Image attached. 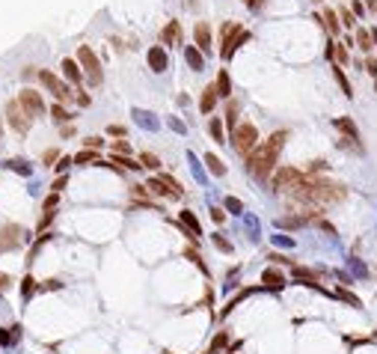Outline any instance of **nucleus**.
Instances as JSON below:
<instances>
[{"label": "nucleus", "mask_w": 377, "mask_h": 354, "mask_svg": "<svg viewBox=\"0 0 377 354\" xmlns=\"http://www.w3.org/2000/svg\"><path fill=\"white\" fill-rule=\"evenodd\" d=\"M303 170H297V167H279L274 173V191L276 194H291L294 188L303 182Z\"/></svg>", "instance_id": "39448f33"}, {"label": "nucleus", "mask_w": 377, "mask_h": 354, "mask_svg": "<svg viewBox=\"0 0 377 354\" xmlns=\"http://www.w3.org/2000/svg\"><path fill=\"white\" fill-rule=\"evenodd\" d=\"M39 81H42V87L48 89V92H53V98H57L60 105H63V102H71V89L66 87V84H63L53 71L42 69V71H39Z\"/></svg>", "instance_id": "6e6552de"}, {"label": "nucleus", "mask_w": 377, "mask_h": 354, "mask_svg": "<svg viewBox=\"0 0 377 354\" xmlns=\"http://www.w3.org/2000/svg\"><path fill=\"white\" fill-rule=\"evenodd\" d=\"M220 36H223V39H220V57H223V60H232L240 45L250 42V30H244V27L235 24V21H226Z\"/></svg>", "instance_id": "7ed1b4c3"}, {"label": "nucleus", "mask_w": 377, "mask_h": 354, "mask_svg": "<svg viewBox=\"0 0 377 354\" xmlns=\"http://www.w3.org/2000/svg\"><path fill=\"white\" fill-rule=\"evenodd\" d=\"M357 45H360L362 51H371V45H374L371 30H357Z\"/></svg>", "instance_id": "f704fd0d"}, {"label": "nucleus", "mask_w": 377, "mask_h": 354, "mask_svg": "<svg viewBox=\"0 0 377 354\" xmlns=\"http://www.w3.org/2000/svg\"><path fill=\"white\" fill-rule=\"evenodd\" d=\"M214 244H217V250H223V253H232V244L226 241L220 232H214Z\"/></svg>", "instance_id": "de8ad7c7"}, {"label": "nucleus", "mask_w": 377, "mask_h": 354, "mask_svg": "<svg viewBox=\"0 0 377 354\" xmlns=\"http://www.w3.org/2000/svg\"><path fill=\"white\" fill-rule=\"evenodd\" d=\"M365 71H368L371 78H377V60H374V57H368V60H365Z\"/></svg>", "instance_id": "864d4df0"}, {"label": "nucleus", "mask_w": 377, "mask_h": 354, "mask_svg": "<svg viewBox=\"0 0 377 354\" xmlns=\"http://www.w3.org/2000/svg\"><path fill=\"white\" fill-rule=\"evenodd\" d=\"M107 134H110V137H125V128H122V125H110Z\"/></svg>", "instance_id": "6e6d98bb"}, {"label": "nucleus", "mask_w": 377, "mask_h": 354, "mask_svg": "<svg viewBox=\"0 0 377 354\" xmlns=\"http://www.w3.org/2000/svg\"><path fill=\"white\" fill-rule=\"evenodd\" d=\"M77 63L86 69L89 84L98 87V84H101V63H98V57H95V51H92L89 45H80V48H77Z\"/></svg>", "instance_id": "423d86ee"}, {"label": "nucleus", "mask_w": 377, "mask_h": 354, "mask_svg": "<svg viewBox=\"0 0 377 354\" xmlns=\"http://www.w3.org/2000/svg\"><path fill=\"white\" fill-rule=\"evenodd\" d=\"M160 182H164V185H167V188H170L172 191V196H175V199H178V196H184V188H181V182H178V179H172L170 173H160Z\"/></svg>", "instance_id": "a878e982"}, {"label": "nucleus", "mask_w": 377, "mask_h": 354, "mask_svg": "<svg viewBox=\"0 0 377 354\" xmlns=\"http://www.w3.org/2000/svg\"><path fill=\"white\" fill-rule=\"evenodd\" d=\"M60 134H63V137H74V125H63Z\"/></svg>", "instance_id": "bf43d9fd"}, {"label": "nucleus", "mask_w": 377, "mask_h": 354, "mask_svg": "<svg viewBox=\"0 0 377 354\" xmlns=\"http://www.w3.org/2000/svg\"><path fill=\"white\" fill-rule=\"evenodd\" d=\"M205 164H208V173H214V176H226V164L214 152H208L205 155Z\"/></svg>", "instance_id": "b1692460"}, {"label": "nucleus", "mask_w": 377, "mask_h": 354, "mask_svg": "<svg viewBox=\"0 0 377 354\" xmlns=\"http://www.w3.org/2000/svg\"><path fill=\"white\" fill-rule=\"evenodd\" d=\"M149 69L157 71V74L170 69V57H167V48H164V45H152V48H149Z\"/></svg>", "instance_id": "ddd939ff"}, {"label": "nucleus", "mask_w": 377, "mask_h": 354, "mask_svg": "<svg viewBox=\"0 0 377 354\" xmlns=\"http://www.w3.org/2000/svg\"><path fill=\"white\" fill-rule=\"evenodd\" d=\"M113 152L116 155H131V143L125 140V137H119V140L113 143Z\"/></svg>", "instance_id": "a19ab883"}, {"label": "nucleus", "mask_w": 377, "mask_h": 354, "mask_svg": "<svg viewBox=\"0 0 377 354\" xmlns=\"http://www.w3.org/2000/svg\"><path fill=\"white\" fill-rule=\"evenodd\" d=\"M327 170V161H312L309 164V170H306V176H315V173H324Z\"/></svg>", "instance_id": "09e8293b"}, {"label": "nucleus", "mask_w": 377, "mask_h": 354, "mask_svg": "<svg viewBox=\"0 0 377 354\" xmlns=\"http://www.w3.org/2000/svg\"><path fill=\"white\" fill-rule=\"evenodd\" d=\"M140 164H143L146 170H157V167H160V158L152 155V152H143V155H140Z\"/></svg>", "instance_id": "e433bc0d"}, {"label": "nucleus", "mask_w": 377, "mask_h": 354, "mask_svg": "<svg viewBox=\"0 0 377 354\" xmlns=\"http://www.w3.org/2000/svg\"><path fill=\"white\" fill-rule=\"evenodd\" d=\"M333 78H336V84L342 87V92H344V95L351 98V95H354V89H351V81H347V74H344V69L339 66V63L333 66Z\"/></svg>", "instance_id": "4be33fe9"}, {"label": "nucleus", "mask_w": 377, "mask_h": 354, "mask_svg": "<svg viewBox=\"0 0 377 354\" xmlns=\"http://www.w3.org/2000/svg\"><path fill=\"white\" fill-rule=\"evenodd\" d=\"M51 116H53V122H57V125H69V122H71V113H69V110H66L63 105H60V102L51 107Z\"/></svg>", "instance_id": "bb28decb"}, {"label": "nucleus", "mask_w": 377, "mask_h": 354, "mask_svg": "<svg viewBox=\"0 0 377 354\" xmlns=\"http://www.w3.org/2000/svg\"><path fill=\"white\" fill-rule=\"evenodd\" d=\"M205 354H208V351H205Z\"/></svg>", "instance_id": "338daca9"}, {"label": "nucleus", "mask_w": 377, "mask_h": 354, "mask_svg": "<svg viewBox=\"0 0 377 354\" xmlns=\"http://www.w3.org/2000/svg\"><path fill=\"white\" fill-rule=\"evenodd\" d=\"M110 164H116V167H125V170H140V167H143V164H137V161L131 158V155H116V152H113Z\"/></svg>", "instance_id": "cd10ccee"}, {"label": "nucleus", "mask_w": 377, "mask_h": 354, "mask_svg": "<svg viewBox=\"0 0 377 354\" xmlns=\"http://www.w3.org/2000/svg\"><path fill=\"white\" fill-rule=\"evenodd\" d=\"M336 128L344 134V146H354L357 152H362V143H360V131H357V125L354 119H347V116H339L336 119Z\"/></svg>", "instance_id": "9d476101"}, {"label": "nucleus", "mask_w": 377, "mask_h": 354, "mask_svg": "<svg viewBox=\"0 0 377 354\" xmlns=\"http://www.w3.org/2000/svg\"><path fill=\"white\" fill-rule=\"evenodd\" d=\"M208 131H211V137H214L217 143H223V140H226V134H223V122H220L217 116H214V119L208 122Z\"/></svg>", "instance_id": "72a5a7b5"}, {"label": "nucleus", "mask_w": 377, "mask_h": 354, "mask_svg": "<svg viewBox=\"0 0 377 354\" xmlns=\"http://www.w3.org/2000/svg\"><path fill=\"white\" fill-rule=\"evenodd\" d=\"M321 24H324L330 33H339V15H336L333 9H327L324 15H321Z\"/></svg>", "instance_id": "7c9ffc66"}, {"label": "nucleus", "mask_w": 377, "mask_h": 354, "mask_svg": "<svg viewBox=\"0 0 377 354\" xmlns=\"http://www.w3.org/2000/svg\"><path fill=\"white\" fill-rule=\"evenodd\" d=\"M244 3H247L250 9H261V6H264V0H244Z\"/></svg>", "instance_id": "680f3d73"}, {"label": "nucleus", "mask_w": 377, "mask_h": 354, "mask_svg": "<svg viewBox=\"0 0 377 354\" xmlns=\"http://www.w3.org/2000/svg\"><path fill=\"white\" fill-rule=\"evenodd\" d=\"M69 164H74V158H60V161H57V164H53V170H57V173L63 176V173L69 170Z\"/></svg>", "instance_id": "3c124183"}, {"label": "nucleus", "mask_w": 377, "mask_h": 354, "mask_svg": "<svg viewBox=\"0 0 377 354\" xmlns=\"http://www.w3.org/2000/svg\"><path fill=\"white\" fill-rule=\"evenodd\" d=\"M60 161V149H45V155H42V164H48V167H53Z\"/></svg>", "instance_id": "37998d69"}, {"label": "nucleus", "mask_w": 377, "mask_h": 354, "mask_svg": "<svg viewBox=\"0 0 377 354\" xmlns=\"http://www.w3.org/2000/svg\"><path fill=\"white\" fill-rule=\"evenodd\" d=\"M261 283H264V289H282V286H285V274L276 271V268H264Z\"/></svg>", "instance_id": "a211bd4d"}, {"label": "nucleus", "mask_w": 377, "mask_h": 354, "mask_svg": "<svg viewBox=\"0 0 377 354\" xmlns=\"http://www.w3.org/2000/svg\"><path fill=\"white\" fill-rule=\"evenodd\" d=\"M318 223H321V230H324V232H330V235H336V226H333V223H327V220H318Z\"/></svg>", "instance_id": "052dcab7"}, {"label": "nucleus", "mask_w": 377, "mask_h": 354, "mask_svg": "<svg viewBox=\"0 0 377 354\" xmlns=\"http://www.w3.org/2000/svg\"><path fill=\"white\" fill-rule=\"evenodd\" d=\"M309 220L303 214H294V217H279L276 220V226H282V230H300V226H306Z\"/></svg>", "instance_id": "5701e85b"}, {"label": "nucleus", "mask_w": 377, "mask_h": 354, "mask_svg": "<svg viewBox=\"0 0 377 354\" xmlns=\"http://www.w3.org/2000/svg\"><path fill=\"white\" fill-rule=\"evenodd\" d=\"M178 226L184 230V235H187L190 241H196L199 244V235H202V226H199V217L190 212V209H184L181 212V217H178Z\"/></svg>", "instance_id": "9b49d317"}, {"label": "nucleus", "mask_w": 377, "mask_h": 354, "mask_svg": "<svg viewBox=\"0 0 377 354\" xmlns=\"http://www.w3.org/2000/svg\"><path fill=\"white\" fill-rule=\"evenodd\" d=\"M77 102H80V105H89V95H86V92H84V89H77Z\"/></svg>", "instance_id": "e2e57ef3"}, {"label": "nucleus", "mask_w": 377, "mask_h": 354, "mask_svg": "<svg viewBox=\"0 0 377 354\" xmlns=\"http://www.w3.org/2000/svg\"><path fill=\"white\" fill-rule=\"evenodd\" d=\"M6 122L12 125V131H15V134H27V128H30V116H27V113L21 110L18 98L6 105Z\"/></svg>", "instance_id": "1a4fd4ad"}, {"label": "nucleus", "mask_w": 377, "mask_h": 354, "mask_svg": "<svg viewBox=\"0 0 377 354\" xmlns=\"http://www.w3.org/2000/svg\"><path fill=\"white\" fill-rule=\"evenodd\" d=\"M238 110H240L238 102H229V107H226V125H229L232 131L238 128Z\"/></svg>", "instance_id": "c756f323"}, {"label": "nucleus", "mask_w": 377, "mask_h": 354, "mask_svg": "<svg viewBox=\"0 0 377 354\" xmlns=\"http://www.w3.org/2000/svg\"><path fill=\"white\" fill-rule=\"evenodd\" d=\"M42 289H48V292H51V289H63V283H60V280H45Z\"/></svg>", "instance_id": "13d9d810"}, {"label": "nucleus", "mask_w": 377, "mask_h": 354, "mask_svg": "<svg viewBox=\"0 0 377 354\" xmlns=\"http://www.w3.org/2000/svg\"><path fill=\"white\" fill-rule=\"evenodd\" d=\"M291 274H294V280H300L303 286H312V289H318V274H312L309 268L294 265V268H291Z\"/></svg>", "instance_id": "412c9836"}, {"label": "nucleus", "mask_w": 377, "mask_h": 354, "mask_svg": "<svg viewBox=\"0 0 377 354\" xmlns=\"http://www.w3.org/2000/svg\"><path fill=\"white\" fill-rule=\"evenodd\" d=\"M211 220H214V223H226V209L214 206V209H211Z\"/></svg>", "instance_id": "8fccbe9b"}, {"label": "nucleus", "mask_w": 377, "mask_h": 354, "mask_svg": "<svg viewBox=\"0 0 377 354\" xmlns=\"http://www.w3.org/2000/svg\"><path fill=\"white\" fill-rule=\"evenodd\" d=\"M3 286H9V277H6V274H0V289H3Z\"/></svg>", "instance_id": "0e129e2a"}, {"label": "nucleus", "mask_w": 377, "mask_h": 354, "mask_svg": "<svg viewBox=\"0 0 377 354\" xmlns=\"http://www.w3.org/2000/svg\"><path fill=\"white\" fill-rule=\"evenodd\" d=\"M36 292H39V280H36L33 274H27V277L21 280V295H24V298L30 301V298L36 295Z\"/></svg>", "instance_id": "393cba45"}, {"label": "nucleus", "mask_w": 377, "mask_h": 354, "mask_svg": "<svg viewBox=\"0 0 377 354\" xmlns=\"http://www.w3.org/2000/svg\"><path fill=\"white\" fill-rule=\"evenodd\" d=\"M98 152H92V149H84V152H77V155H74V164H98Z\"/></svg>", "instance_id": "473e14b6"}, {"label": "nucleus", "mask_w": 377, "mask_h": 354, "mask_svg": "<svg viewBox=\"0 0 377 354\" xmlns=\"http://www.w3.org/2000/svg\"><path fill=\"white\" fill-rule=\"evenodd\" d=\"M217 98H220V95H217V87H214V84L205 87L202 89V98H199V110H202V113H211V110L217 107Z\"/></svg>", "instance_id": "6ab92c4d"}, {"label": "nucleus", "mask_w": 377, "mask_h": 354, "mask_svg": "<svg viewBox=\"0 0 377 354\" xmlns=\"http://www.w3.org/2000/svg\"><path fill=\"white\" fill-rule=\"evenodd\" d=\"M214 87H217V95H220V98H229V95H232V78H229V71H226V69L217 71Z\"/></svg>", "instance_id": "aec40b11"}, {"label": "nucleus", "mask_w": 377, "mask_h": 354, "mask_svg": "<svg viewBox=\"0 0 377 354\" xmlns=\"http://www.w3.org/2000/svg\"><path fill=\"white\" fill-rule=\"evenodd\" d=\"M285 140H288V131H274L267 140L258 143L256 149L247 155V170H250L256 179L264 182V179L276 170V161H279V152H282Z\"/></svg>", "instance_id": "f03ea898"}, {"label": "nucleus", "mask_w": 377, "mask_h": 354, "mask_svg": "<svg viewBox=\"0 0 377 354\" xmlns=\"http://www.w3.org/2000/svg\"><path fill=\"white\" fill-rule=\"evenodd\" d=\"M53 220V209H42V220H39V230L45 232L48 230V223Z\"/></svg>", "instance_id": "49530a36"}, {"label": "nucleus", "mask_w": 377, "mask_h": 354, "mask_svg": "<svg viewBox=\"0 0 377 354\" xmlns=\"http://www.w3.org/2000/svg\"><path fill=\"white\" fill-rule=\"evenodd\" d=\"M184 256H187L190 262H193V265H196V268H199V271H202V274H208V265H205V262H202V256H199V250L187 247V250H184Z\"/></svg>", "instance_id": "c9c22d12"}, {"label": "nucleus", "mask_w": 377, "mask_h": 354, "mask_svg": "<svg viewBox=\"0 0 377 354\" xmlns=\"http://www.w3.org/2000/svg\"><path fill=\"white\" fill-rule=\"evenodd\" d=\"M193 42H196V48L202 54L211 51V27H208L205 21H196V27H193Z\"/></svg>", "instance_id": "2eb2a0df"}, {"label": "nucleus", "mask_w": 377, "mask_h": 354, "mask_svg": "<svg viewBox=\"0 0 377 354\" xmlns=\"http://www.w3.org/2000/svg\"><path fill=\"white\" fill-rule=\"evenodd\" d=\"M18 244H21V226H15V223L0 226V253L3 250H15Z\"/></svg>", "instance_id": "f8f14e48"}, {"label": "nucleus", "mask_w": 377, "mask_h": 354, "mask_svg": "<svg viewBox=\"0 0 377 354\" xmlns=\"http://www.w3.org/2000/svg\"><path fill=\"white\" fill-rule=\"evenodd\" d=\"M184 60H187V66L193 71H202V69H205V54L199 51L196 45H187V48H184Z\"/></svg>", "instance_id": "f3484780"}, {"label": "nucleus", "mask_w": 377, "mask_h": 354, "mask_svg": "<svg viewBox=\"0 0 377 354\" xmlns=\"http://www.w3.org/2000/svg\"><path fill=\"white\" fill-rule=\"evenodd\" d=\"M336 295H339V298H342V301H347V304H351V307H362V301H360V298H357V295H351V292H347V289H339V292H336Z\"/></svg>", "instance_id": "79ce46f5"}, {"label": "nucleus", "mask_w": 377, "mask_h": 354, "mask_svg": "<svg viewBox=\"0 0 377 354\" xmlns=\"http://www.w3.org/2000/svg\"><path fill=\"white\" fill-rule=\"evenodd\" d=\"M101 146H104V137H98V134H92V137H86L84 140V149H92V152L101 149Z\"/></svg>", "instance_id": "c03bdc74"}, {"label": "nucleus", "mask_w": 377, "mask_h": 354, "mask_svg": "<svg viewBox=\"0 0 377 354\" xmlns=\"http://www.w3.org/2000/svg\"><path fill=\"white\" fill-rule=\"evenodd\" d=\"M66 182H69V179H66V173H63V176H57V179H53V185H51V188H53V194H60V191L66 188Z\"/></svg>", "instance_id": "603ef678"}, {"label": "nucleus", "mask_w": 377, "mask_h": 354, "mask_svg": "<svg viewBox=\"0 0 377 354\" xmlns=\"http://www.w3.org/2000/svg\"><path fill=\"white\" fill-rule=\"evenodd\" d=\"M232 146L238 155H250L258 146V131L253 122H238V128L232 131Z\"/></svg>", "instance_id": "20e7f679"}, {"label": "nucleus", "mask_w": 377, "mask_h": 354, "mask_svg": "<svg viewBox=\"0 0 377 354\" xmlns=\"http://www.w3.org/2000/svg\"><path fill=\"white\" fill-rule=\"evenodd\" d=\"M3 167H6V170H15L18 176H30V167H27V161L12 158V161H3Z\"/></svg>", "instance_id": "2f4dec72"}, {"label": "nucleus", "mask_w": 377, "mask_h": 354, "mask_svg": "<svg viewBox=\"0 0 377 354\" xmlns=\"http://www.w3.org/2000/svg\"><path fill=\"white\" fill-rule=\"evenodd\" d=\"M339 18H342L344 27H354V24H357V15H354L351 9H339Z\"/></svg>", "instance_id": "a18cd8bd"}, {"label": "nucleus", "mask_w": 377, "mask_h": 354, "mask_svg": "<svg viewBox=\"0 0 377 354\" xmlns=\"http://www.w3.org/2000/svg\"><path fill=\"white\" fill-rule=\"evenodd\" d=\"M271 259H274V262H282V265H291V259L282 256V253H271Z\"/></svg>", "instance_id": "4d7b16f0"}, {"label": "nucleus", "mask_w": 377, "mask_h": 354, "mask_svg": "<svg viewBox=\"0 0 377 354\" xmlns=\"http://www.w3.org/2000/svg\"><path fill=\"white\" fill-rule=\"evenodd\" d=\"M347 60H351V57H347V45H344V42H336V63L344 66Z\"/></svg>", "instance_id": "ea45409f"}, {"label": "nucleus", "mask_w": 377, "mask_h": 354, "mask_svg": "<svg viewBox=\"0 0 377 354\" xmlns=\"http://www.w3.org/2000/svg\"><path fill=\"white\" fill-rule=\"evenodd\" d=\"M226 342H229V334H226V331H220V334L214 337V342H211V348H208V354H217L220 348H226Z\"/></svg>", "instance_id": "4c0bfd02"}, {"label": "nucleus", "mask_w": 377, "mask_h": 354, "mask_svg": "<svg viewBox=\"0 0 377 354\" xmlns=\"http://www.w3.org/2000/svg\"><path fill=\"white\" fill-rule=\"evenodd\" d=\"M146 188H149V194H154V196H172V191L160 182V179H149V185H146Z\"/></svg>", "instance_id": "c85d7f7f"}, {"label": "nucleus", "mask_w": 377, "mask_h": 354, "mask_svg": "<svg viewBox=\"0 0 377 354\" xmlns=\"http://www.w3.org/2000/svg\"><path fill=\"white\" fill-rule=\"evenodd\" d=\"M315 3H321V0H315Z\"/></svg>", "instance_id": "69168bd1"}, {"label": "nucleus", "mask_w": 377, "mask_h": 354, "mask_svg": "<svg viewBox=\"0 0 377 354\" xmlns=\"http://www.w3.org/2000/svg\"><path fill=\"white\" fill-rule=\"evenodd\" d=\"M347 196V188L339 185V182H330V179H318V176H303V182L291 191V199L300 203V206H318V209H327V206H336Z\"/></svg>", "instance_id": "f257e3e1"}, {"label": "nucleus", "mask_w": 377, "mask_h": 354, "mask_svg": "<svg viewBox=\"0 0 377 354\" xmlns=\"http://www.w3.org/2000/svg\"><path fill=\"white\" fill-rule=\"evenodd\" d=\"M223 209H226V212H232V214H240V212H244V203H240L238 196H226Z\"/></svg>", "instance_id": "58836bf2"}, {"label": "nucleus", "mask_w": 377, "mask_h": 354, "mask_svg": "<svg viewBox=\"0 0 377 354\" xmlns=\"http://www.w3.org/2000/svg\"><path fill=\"white\" fill-rule=\"evenodd\" d=\"M351 12H354L357 18H362V15H365V6H362L360 0H354V3H351Z\"/></svg>", "instance_id": "5fc2aeb1"}, {"label": "nucleus", "mask_w": 377, "mask_h": 354, "mask_svg": "<svg viewBox=\"0 0 377 354\" xmlns=\"http://www.w3.org/2000/svg\"><path fill=\"white\" fill-rule=\"evenodd\" d=\"M18 105H21V110H24L30 119L45 116V102H42V95H39L33 87H27V89H21V92H18Z\"/></svg>", "instance_id": "0eeeda50"}, {"label": "nucleus", "mask_w": 377, "mask_h": 354, "mask_svg": "<svg viewBox=\"0 0 377 354\" xmlns=\"http://www.w3.org/2000/svg\"><path fill=\"white\" fill-rule=\"evenodd\" d=\"M160 42H164V45H172V48H175V45H181V42H184L181 24H178V21H167V27L160 30Z\"/></svg>", "instance_id": "4468645a"}, {"label": "nucleus", "mask_w": 377, "mask_h": 354, "mask_svg": "<svg viewBox=\"0 0 377 354\" xmlns=\"http://www.w3.org/2000/svg\"><path fill=\"white\" fill-rule=\"evenodd\" d=\"M63 74H66V81L69 84H74V87L80 89V84H84V74H80V66H77V60H63Z\"/></svg>", "instance_id": "dca6fc26"}]
</instances>
